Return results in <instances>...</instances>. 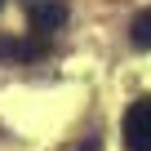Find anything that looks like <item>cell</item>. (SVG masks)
I'll return each mask as SVG.
<instances>
[{
	"instance_id": "obj_1",
	"label": "cell",
	"mask_w": 151,
	"mask_h": 151,
	"mask_svg": "<svg viewBox=\"0 0 151 151\" xmlns=\"http://www.w3.org/2000/svg\"><path fill=\"white\" fill-rule=\"evenodd\" d=\"M120 138H124V151H151V98L129 102L120 120Z\"/></svg>"
},
{
	"instance_id": "obj_2",
	"label": "cell",
	"mask_w": 151,
	"mask_h": 151,
	"mask_svg": "<svg viewBox=\"0 0 151 151\" xmlns=\"http://www.w3.org/2000/svg\"><path fill=\"white\" fill-rule=\"evenodd\" d=\"M67 5L62 0H27V22H31V31L40 36V40H49L62 22H67Z\"/></svg>"
},
{
	"instance_id": "obj_3",
	"label": "cell",
	"mask_w": 151,
	"mask_h": 151,
	"mask_svg": "<svg viewBox=\"0 0 151 151\" xmlns=\"http://www.w3.org/2000/svg\"><path fill=\"white\" fill-rule=\"evenodd\" d=\"M49 53V40H9V36H0V62L14 58V62H27V58H45Z\"/></svg>"
},
{
	"instance_id": "obj_4",
	"label": "cell",
	"mask_w": 151,
	"mask_h": 151,
	"mask_svg": "<svg viewBox=\"0 0 151 151\" xmlns=\"http://www.w3.org/2000/svg\"><path fill=\"white\" fill-rule=\"evenodd\" d=\"M129 40H133L138 49H151V5L133 14V22H129Z\"/></svg>"
},
{
	"instance_id": "obj_5",
	"label": "cell",
	"mask_w": 151,
	"mask_h": 151,
	"mask_svg": "<svg viewBox=\"0 0 151 151\" xmlns=\"http://www.w3.org/2000/svg\"><path fill=\"white\" fill-rule=\"evenodd\" d=\"M80 151H102V138H98V133H93V138H85V142H80Z\"/></svg>"
},
{
	"instance_id": "obj_6",
	"label": "cell",
	"mask_w": 151,
	"mask_h": 151,
	"mask_svg": "<svg viewBox=\"0 0 151 151\" xmlns=\"http://www.w3.org/2000/svg\"><path fill=\"white\" fill-rule=\"evenodd\" d=\"M0 9H5V0H0Z\"/></svg>"
}]
</instances>
